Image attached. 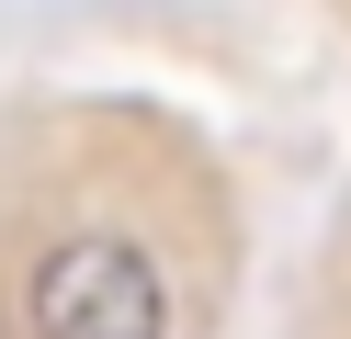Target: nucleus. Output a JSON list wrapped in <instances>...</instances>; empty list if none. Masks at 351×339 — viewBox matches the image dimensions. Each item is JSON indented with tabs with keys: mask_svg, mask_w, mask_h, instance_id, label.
<instances>
[{
	"mask_svg": "<svg viewBox=\"0 0 351 339\" xmlns=\"http://www.w3.org/2000/svg\"><path fill=\"white\" fill-rule=\"evenodd\" d=\"M23 339H182L170 260L136 226H69L23 283Z\"/></svg>",
	"mask_w": 351,
	"mask_h": 339,
	"instance_id": "nucleus-1",
	"label": "nucleus"
}]
</instances>
